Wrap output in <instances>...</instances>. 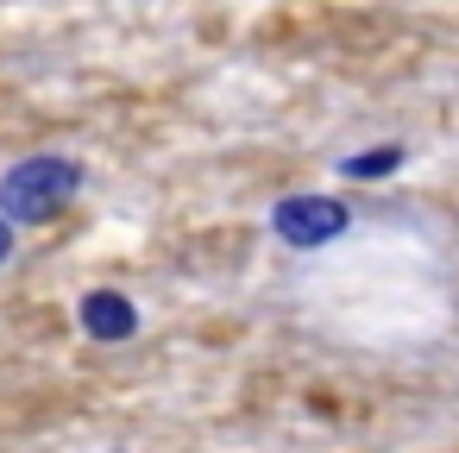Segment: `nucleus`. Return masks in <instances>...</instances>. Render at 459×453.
Wrapping results in <instances>:
<instances>
[{
  "label": "nucleus",
  "instance_id": "obj_4",
  "mask_svg": "<svg viewBox=\"0 0 459 453\" xmlns=\"http://www.w3.org/2000/svg\"><path fill=\"white\" fill-rule=\"evenodd\" d=\"M403 164H409V145L384 139V145H365V152L340 158V177H346V183H384V177H396Z\"/></svg>",
  "mask_w": 459,
  "mask_h": 453
},
{
  "label": "nucleus",
  "instance_id": "obj_5",
  "mask_svg": "<svg viewBox=\"0 0 459 453\" xmlns=\"http://www.w3.org/2000/svg\"><path fill=\"white\" fill-rule=\"evenodd\" d=\"M13 246H20V227H13L7 214H0V265H7V258H13Z\"/></svg>",
  "mask_w": 459,
  "mask_h": 453
},
{
  "label": "nucleus",
  "instance_id": "obj_2",
  "mask_svg": "<svg viewBox=\"0 0 459 453\" xmlns=\"http://www.w3.org/2000/svg\"><path fill=\"white\" fill-rule=\"evenodd\" d=\"M271 233L290 252H321V246H333V240L352 233V208L340 196H321V189L283 196V202H271Z\"/></svg>",
  "mask_w": 459,
  "mask_h": 453
},
{
  "label": "nucleus",
  "instance_id": "obj_1",
  "mask_svg": "<svg viewBox=\"0 0 459 453\" xmlns=\"http://www.w3.org/2000/svg\"><path fill=\"white\" fill-rule=\"evenodd\" d=\"M82 158L70 152H32L20 164L0 170V214H7L13 227H45L57 221L76 196H82Z\"/></svg>",
  "mask_w": 459,
  "mask_h": 453
},
{
  "label": "nucleus",
  "instance_id": "obj_3",
  "mask_svg": "<svg viewBox=\"0 0 459 453\" xmlns=\"http://www.w3.org/2000/svg\"><path fill=\"white\" fill-rule=\"evenodd\" d=\"M76 321H82V334H89V340L120 346V340H133V334H139V302H133L126 290H89V296L76 302Z\"/></svg>",
  "mask_w": 459,
  "mask_h": 453
}]
</instances>
